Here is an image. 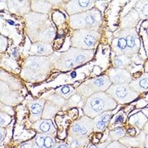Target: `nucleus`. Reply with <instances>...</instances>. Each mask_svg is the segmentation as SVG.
Here are the masks:
<instances>
[{"instance_id":"25","label":"nucleus","mask_w":148,"mask_h":148,"mask_svg":"<svg viewBox=\"0 0 148 148\" xmlns=\"http://www.w3.org/2000/svg\"><path fill=\"white\" fill-rule=\"evenodd\" d=\"M53 5L51 4L50 1H31V8L32 12L40 13V14H45L48 13L52 9Z\"/></svg>"},{"instance_id":"42","label":"nucleus","mask_w":148,"mask_h":148,"mask_svg":"<svg viewBox=\"0 0 148 148\" xmlns=\"http://www.w3.org/2000/svg\"><path fill=\"white\" fill-rule=\"evenodd\" d=\"M18 148H36V147H35V144H34L33 140H31V141L21 143Z\"/></svg>"},{"instance_id":"37","label":"nucleus","mask_w":148,"mask_h":148,"mask_svg":"<svg viewBox=\"0 0 148 148\" xmlns=\"http://www.w3.org/2000/svg\"><path fill=\"white\" fill-rule=\"evenodd\" d=\"M11 120H12L11 115L1 112V114H0V126L1 127H7L10 123Z\"/></svg>"},{"instance_id":"12","label":"nucleus","mask_w":148,"mask_h":148,"mask_svg":"<svg viewBox=\"0 0 148 148\" xmlns=\"http://www.w3.org/2000/svg\"><path fill=\"white\" fill-rule=\"evenodd\" d=\"M67 52L77 67L91 60L95 54V49H80L71 47Z\"/></svg>"},{"instance_id":"39","label":"nucleus","mask_w":148,"mask_h":148,"mask_svg":"<svg viewBox=\"0 0 148 148\" xmlns=\"http://www.w3.org/2000/svg\"><path fill=\"white\" fill-rule=\"evenodd\" d=\"M110 143V142L109 141H106V143H101V144H97V145H94V144H91V143H89L86 146L85 148H106L107 146Z\"/></svg>"},{"instance_id":"44","label":"nucleus","mask_w":148,"mask_h":148,"mask_svg":"<svg viewBox=\"0 0 148 148\" xmlns=\"http://www.w3.org/2000/svg\"><path fill=\"white\" fill-rule=\"evenodd\" d=\"M53 148H70L69 147V144L64 142H61V143H57L55 147Z\"/></svg>"},{"instance_id":"29","label":"nucleus","mask_w":148,"mask_h":148,"mask_svg":"<svg viewBox=\"0 0 148 148\" xmlns=\"http://www.w3.org/2000/svg\"><path fill=\"white\" fill-rule=\"evenodd\" d=\"M148 121L147 117L146 116L143 112H139L135 114L134 115L129 118L128 119V123L131 124L134 127H138L139 129H143L146 123Z\"/></svg>"},{"instance_id":"24","label":"nucleus","mask_w":148,"mask_h":148,"mask_svg":"<svg viewBox=\"0 0 148 148\" xmlns=\"http://www.w3.org/2000/svg\"><path fill=\"white\" fill-rule=\"evenodd\" d=\"M146 134L143 132L140 133L138 136L136 137H123L119 140V143H121L125 147H144Z\"/></svg>"},{"instance_id":"41","label":"nucleus","mask_w":148,"mask_h":148,"mask_svg":"<svg viewBox=\"0 0 148 148\" xmlns=\"http://www.w3.org/2000/svg\"><path fill=\"white\" fill-rule=\"evenodd\" d=\"M106 148H126V147L124 145H123L121 143L119 142H117V141H114V142H111Z\"/></svg>"},{"instance_id":"26","label":"nucleus","mask_w":148,"mask_h":148,"mask_svg":"<svg viewBox=\"0 0 148 148\" xmlns=\"http://www.w3.org/2000/svg\"><path fill=\"white\" fill-rule=\"evenodd\" d=\"M0 73H1V76H0L1 81L4 82L6 84L9 86L11 90H21L22 88V84L17 78L14 77L13 76H12L8 73H6L3 70H1Z\"/></svg>"},{"instance_id":"33","label":"nucleus","mask_w":148,"mask_h":148,"mask_svg":"<svg viewBox=\"0 0 148 148\" xmlns=\"http://www.w3.org/2000/svg\"><path fill=\"white\" fill-rule=\"evenodd\" d=\"M134 9L138 12L140 19L148 20V1H137Z\"/></svg>"},{"instance_id":"19","label":"nucleus","mask_w":148,"mask_h":148,"mask_svg":"<svg viewBox=\"0 0 148 148\" xmlns=\"http://www.w3.org/2000/svg\"><path fill=\"white\" fill-rule=\"evenodd\" d=\"M33 142L36 148H53L57 143L53 135L45 133H37Z\"/></svg>"},{"instance_id":"14","label":"nucleus","mask_w":148,"mask_h":148,"mask_svg":"<svg viewBox=\"0 0 148 148\" xmlns=\"http://www.w3.org/2000/svg\"><path fill=\"white\" fill-rule=\"evenodd\" d=\"M111 49L115 55H127L128 54L127 40L120 30L114 34V37L111 42Z\"/></svg>"},{"instance_id":"6","label":"nucleus","mask_w":148,"mask_h":148,"mask_svg":"<svg viewBox=\"0 0 148 148\" xmlns=\"http://www.w3.org/2000/svg\"><path fill=\"white\" fill-rule=\"evenodd\" d=\"M112 83L108 75H103L82 82L77 88V93L86 100L90 95L98 92H106Z\"/></svg>"},{"instance_id":"22","label":"nucleus","mask_w":148,"mask_h":148,"mask_svg":"<svg viewBox=\"0 0 148 148\" xmlns=\"http://www.w3.org/2000/svg\"><path fill=\"white\" fill-rule=\"evenodd\" d=\"M140 16L134 8L130 10L121 19V29H133L139 23Z\"/></svg>"},{"instance_id":"34","label":"nucleus","mask_w":148,"mask_h":148,"mask_svg":"<svg viewBox=\"0 0 148 148\" xmlns=\"http://www.w3.org/2000/svg\"><path fill=\"white\" fill-rule=\"evenodd\" d=\"M44 99L45 101H50V102H52L53 104H55L57 106L62 107V109H64V106L67 103V101L64 100V98H62L61 96H59L55 91H54V93H51V94H49V95H45L44 97Z\"/></svg>"},{"instance_id":"2","label":"nucleus","mask_w":148,"mask_h":148,"mask_svg":"<svg viewBox=\"0 0 148 148\" xmlns=\"http://www.w3.org/2000/svg\"><path fill=\"white\" fill-rule=\"evenodd\" d=\"M53 68L49 57L31 55L22 64L21 77L28 82H40L46 79Z\"/></svg>"},{"instance_id":"3","label":"nucleus","mask_w":148,"mask_h":148,"mask_svg":"<svg viewBox=\"0 0 148 148\" xmlns=\"http://www.w3.org/2000/svg\"><path fill=\"white\" fill-rule=\"evenodd\" d=\"M117 106V102L106 92H98L88 97L83 106L86 116L95 119L106 111L113 110Z\"/></svg>"},{"instance_id":"28","label":"nucleus","mask_w":148,"mask_h":148,"mask_svg":"<svg viewBox=\"0 0 148 148\" xmlns=\"http://www.w3.org/2000/svg\"><path fill=\"white\" fill-rule=\"evenodd\" d=\"M60 110H62V107L57 106L50 101H46L44 111H43L42 119H51L56 115V114Z\"/></svg>"},{"instance_id":"8","label":"nucleus","mask_w":148,"mask_h":148,"mask_svg":"<svg viewBox=\"0 0 148 148\" xmlns=\"http://www.w3.org/2000/svg\"><path fill=\"white\" fill-rule=\"evenodd\" d=\"M94 131V119L82 116L80 119L75 121L69 128V136L70 137H89Z\"/></svg>"},{"instance_id":"50","label":"nucleus","mask_w":148,"mask_h":148,"mask_svg":"<svg viewBox=\"0 0 148 148\" xmlns=\"http://www.w3.org/2000/svg\"><path fill=\"white\" fill-rule=\"evenodd\" d=\"M142 112H143V114L146 115V116L147 117L148 119V108H146V109H143V110H142Z\"/></svg>"},{"instance_id":"43","label":"nucleus","mask_w":148,"mask_h":148,"mask_svg":"<svg viewBox=\"0 0 148 148\" xmlns=\"http://www.w3.org/2000/svg\"><path fill=\"white\" fill-rule=\"evenodd\" d=\"M143 45L145 49V52L147 53V56L148 58V36L143 35Z\"/></svg>"},{"instance_id":"36","label":"nucleus","mask_w":148,"mask_h":148,"mask_svg":"<svg viewBox=\"0 0 148 148\" xmlns=\"http://www.w3.org/2000/svg\"><path fill=\"white\" fill-rule=\"evenodd\" d=\"M124 114L123 112L122 111H119V113H117L116 114L114 117H112L111 119L110 123V126L112 127H116V126H119V125H122L124 122Z\"/></svg>"},{"instance_id":"30","label":"nucleus","mask_w":148,"mask_h":148,"mask_svg":"<svg viewBox=\"0 0 148 148\" xmlns=\"http://www.w3.org/2000/svg\"><path fill=\"white\" fill-rule=\"evenodd\" d=\"M55 92L58 94L59 96L64 98V100L68 101L70 97L77 94V89L73 87L71 85H64L63 86H60L55 90Z\"/></svg>"},{"instance_id":"48","label":"nucleus","mask_w":148,"mask_h":148,"mask_svg":"<svg viewBox=\"0 0 148 148\" xmlns=\"http://www.w3.org/2000/svg\"><path fill=\"white\" fill-rule=\"evenodd\" d=\"M144 147L146 148H148V133L146 134V138H145V142H144Z\"/></svg>"},{"instance_id":"21","label":"nucleus","mask_w":148,"mask_h":148,"mask_svg":"<svg viewBox=\"0 0 148 148\" xmlns=\"http://www.w3.org/2000/svg\"><path fill=\"white\" fill-rule=\"evenodd\" d=\"M32 128H34L38 133L51 134L53 135L56 132V128L53 126V123L50 119H43L32 123Z\"/></svg>"},{"instance_id":"13","label":"nucleus","mask_w":148,"mask_h":148,"mask_svg":"<svg viewBox=\"0 0 148 148\" xmlns=\"http://www.w3.org/2000/svg\"><path fill=\"white\" fill-rule=\"evenodd\" d=\"M108 77L112 84H129L132 81V75L126 69H109Z\"/></svg>"},{"instance_id":"15","label":"nucleus","mask_w":148,"mask_h":148,"mask_svg":"<svg viewBox=\"0 0 148 148\" xmlns=\"http://www.w3.org/2000/svg\"><path fill=\"white\" fill-rule=\"evenodd\" d=\"M8 8L10 12L16 14L17 16H26L30 13L31 8V1H7Z\"/></svg>"},{"instance_id":"51","label":"nucleus","mask_w":148,"mask_h":148,"mask_svg":"<svg viewBox=\"0 0 148 148\" xmlns=\"http://www.w3.org/2000/svg\"><path fill=\"white\" fill-rule=\"evenodd\" d=\"M1 148H4V147H1Z\"/></svg>"},{"instance_id":"10","label":"nucleus","mask_w":148,"mask_h":148,"mask_svg":"<svg viewBox=\"0 0 148 148\" xmlns=\"http://www.w3.org/2000/svg\"><path fill=\"white\" fill-rule=\"evenodd\" d=\"M122 34L126 38L128 49V57H132L134 54L139 53L140 49L142 48L143 43L138 36V32L135 31V28L133 29H120Z\"/></svg>"},{"instance_id":"38","label":"nucleus","mask_w":148,"mask_h":148,"mask_svg":"<svg viewBox=\"0 0 148 148\" xmlns=\"http://www.w3.org/2000/svg\"><path fill=\"white\" fill-rule=\"evenodd\" d=\"M0 110L2 113H5V114H8L9 115H14V110L12 108V106H6L4 104L1 103L0 104Z\"/></svg>"},{"instance_id":"17","label":"nucleus","mask_w":148,"mask_h":148,"mask_svg":"<svg viewBox=\"0 0 148 148\" xmlns=\"http://www.w3.org/2000/svg\"><path fill=\"white\" fill-rule=\"evenodd\" d=\"M53 53V49L51 44L44 42L32 43L30 49V54L36 56L49 57Z\"/></svg>"},{"instance_id":"32","label":"nucleus","mask_w":148,"mask_h":148,"mask_svg":"<svg viewBox=\"0 0 148 148\" xmlns=\"http://www.w3.org/2000/svg\"><path fill=\"white\" fill-rule=\"evenodd\" d=\"M86 100L82 98L79 94H75L72 97H70L67 101L66 105L64 106V109H69V108H73V107H79V108H83L85 105Z\"/></svg>"},{"instance_id":"31","label":"nucleus","mask_w":148,"mask_h":148,"mask_svg":"<svg viewBox=\"0 0 148 148\" xmlns=\"http://www.w3.org/2000/svg\"><path fill=\"white\" fill-rule=\"evenodd\" d=\"M89 141L88 137H70L68 136V144L70 148H82Z\"/></svg>"},{"instance_id":"16","label":"nucleus","mask_w":148,"mask_h":148,"mask_svg":"<svg viewBox=\"0 0 148 148\" xmlns=\"http://www.w3.org/2000/svg\"><path fill=\"white\" fill-rule=\"evenodd\" d=\"M45 102L46 101L44 98H40L31 101L29 103L28 108L30 110V121L35 123L42 119L43 111H44Z\"/></svg>"},{"instance_id":"11","label":"nucleus","mask_w":148,"mask_h":148,"mask_svg":"<svg viewBox=\"0 0 148 148\" xmlns=\"http://www.w3.org/2000/svg\"><path fill=\"white\" fill-rule=\"evenodd\" d=\"M96 1L94 0H72L63 4L65 11L70 16L82 13L90 9H93Z\"/></svg>"},{"instance_id":"23","label":"nucleus","mask_w":148,"mask_h":148,"mask_svg":"<svg viewBox=\"0 0 148 148\" xmlns=\"http://www.w3.org/2000/svg\"><path fill=\"white\" fill-rule=\"evenodd\" d=\"M129 86L139 94L148 92V73H144L138 78L132 80L129 83Z\"/></svg>"},{"instance_id":"49","label":"nucleus","mask_w":148,"mask_h":148,"mask_svg":"<svg viewBox=\"0 0 148 148\" xmlns=\"http://www.w3.org/2000/svg\"><path fill=\"white\" fill-rule=\"evenodd\" d=\"M144 71H145V73H148V61L144 64Z\"/></svg>"},{"instance_id":"9","label":"nucleus","mask_w":148,"mask_h":148,"mask_svg":"<svg viewBox=\"0 0 148 148\" xmlns=\"http://www.w3.org/2000/svg\"><path fill=\"white\" fill-rule=\"evenodd\" d=\"M49 58L52 61L53 69L67 72L69 70L75 69L77 67L74 61L69 56V53L67 51L65 52H55L53 53Z\"/></svg>"},{"instance_id":"7","label":"nucleus","mask_w":148,"mask_h":148,"mask_svg":"<svg viewBox=\"0 0 148 148\" xmlns=\"http://www.w3.org/2000/svg\"><path fill=\"white\" fill-rule=\"evenodd\" d=\"M106 93L119 105L132 102L139 95V93L132 90L129 84H112L106 90Z\"/></svg>"},{"instance_id":"27","label":"nucleus","mask_w":148,"mask_h":148,"mask_svg":"<svg viewBox=\"0 0 148 148\" xmlns=\"http://www.w3.org/2000/svg\"><path fill=\"white\" fill-rule=\"evenodd\" d=\"M132 64V59L127 55L122 54V55H115V57L112 60V64L114 69H127Z\"/></svg>"},{"instance_id":"47","label":"nucleus","mask_w":148,"mask_h":148,"mask_svg":"<svg viewBox=\"0 0 148 148\" xmlns=\"http://www.w3.org/2000/svg\"><path fill=\"white\" fill-rule=\"evenodd\" d=\"M143 132L145 133V134H147L148 133V121L146 123V124L144 125V127L143 128Z\"/></svg>"},{"instance_id":"4","label":"nucleus","mask_w":148,"mask_h":148,"mask_svg":"<svg viewBox=\"0 0 148 148\" xmlns=\"http://www.w3.org/2000/svg\"><path fill=\"white\" fill-rule=\"evenodd\" d=\"M101 23L102 15L101 11L97 8L69 16V25L74 31L82 29L98 31Z\"/></svg>"},{"instance_id":"20","label":"nucleus","mask_w":148,"mask_h":148,"mask_svg":"<svg viewBox=\"0 0 148 148\" xmlns=\"http://www.w3.org/2000/svg\"><path fill=\"white\" fill-rule=\"evenodd\" d=\"M113 117V110L106 111L94 119V132H104Z\"/></svg>"},{"instance_id":"40","label":"nucleus","mask_w":148,"mask_h":148,"mask_svg":"<svg viewBox=\"0 0 148 148\" xmlns=\"http://www.w3.org/2000/svg\"><path fill=\"white\" fill-rule=\"evenodd\" d=\"M8 46V40L5 36H0V49H1V52H4Z\"/></svg>"},{"instance_id":"46","label":"nucleus","mask_w":148,"mask_h":148,"mask_svg":"<svg viewBox=\"0 0 148 148\" xmlns=\"http://www.w3.org/2000/svg\"><path fill=\"white\" fill-rule=\"evenodd\" d=\"M50 3H51V4L53 6H58L59 4H61V3H64L63 1H50Z\"/></svg>"},{"instance_id":"1","label":"nucleus","mask_w":148,"mask_h":148,"mask_svg":"<svg viewBox=\"0 0 148 148\" xmlns=\"http://www.w3.org/2000/svg\"><path fill=\"white\" fill-rule=\"evenodd\" d=\"M24 18L26 21V33L32 43L50 44L53 41L56 33L48 15L31 12L24 16Z\"/></svg>"},{"instance_id":"35","label":"nucleus","mask_w":148,"mask_h":148,"mask_svg":"<svg viewBox=\"0 0 148 148\" xmlns=\"http://www.w3.org/2000/svg\"><path fill=\"white\" fill-rule=\"evenodd\" d=\"M126 134V132L124 130V128L123 127H118L116 129L111 130L110 132H109L108 135V141L109 142H114V141H118L120 140L122 138H123Z\"/></svg>"},{"instance_id":"18","label":"nucleus","mask_w":148,"mask_h":148,"mask_svg":"<svg viewBox=\"0 0 148 148\" xmlns=\"http://www.w3.org/2000/svg\"><path fill=\"white\" fill-rule=\"evenodd\" d=\"M0 100L1 103L6 106H14L18 105L23 100V95L19 90H8L3 93H1Z\"/></svg>"},{"instance_id":"5","label":"nucleus","mask_w":148,"mask_h":148,"mask_svg":"<svg viewBox=\"0 0 148 148\" xmlns=\"http://www.w3.org/2000/svg\"><path fill=\"white\" fill-rule=\"evenodd\" d=\"M101 38V33L95 30H76L73 32L71 47L80 49H95Z\"/></svg>"},{"instance_id":"45","label":"nucleus","mask_w":148,"mask_h":148,"mask_svg":"<svg viewBox=\"0 0 148 148\" xmlns=\"http://www.w3.org/2000/svg\"><path fill=\"white\" fill-rule=\"evenodd\" d=\"M0 132H1V135H0V140L1 142H3L5 138L6 135H7V130H6L5 127H1L0 129Z\"/></svg>"}]
</instances>
